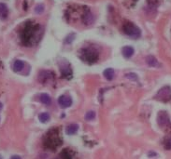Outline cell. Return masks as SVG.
Masks as SVG:
<instances>
[{
	"label": "cell",
	"instance_id": "1",
	"mask_svg": "<svg viewBox=\"0 0 171 159\" xmlns=\"http://www.w3.org/2000/svg\"><path fill=\"white\" fill-rule=\"evenodd\" d=\"M43 144L46 148L51 150L56 149L62 144V140L60 138V135L57 129H52L45 135L43 140Z\"/></svg>",
	"mask_w": 171,
	"mask_h": 159
},
{
	"label": "cell",
	"instance_id": "2",
	"mask_svg": "<svg viewBox=\"0 0 171 159\" xmlns=\"http://www.w3.org/2000/svg\"><path fill=\"white\" fill-rule=\"evenodd\" d=\"M40 26L38 25H29L24 29V35H23V40L24 42H29L30 44L32 41L37 38L38 39V33H40Z\"/></svg>",
	"mask_w": 171,
	"mask_h": 159
},
{
	"label": "cell",
	"instance_id": "3",
	"mask_svg": "<svg viewBox=\"0 0 171 159\" xmlns=\"http://www.w3.org/2000/svg\"><path fill=\"white\" fill-rule=\"evenodd\" d=\"M124 32L126 35H128L129 37H132V38H135V39L139 38L141 35L140 29L132 23H127L124 25Z\"/></svg>",
	"mask_w": 171,
	"mask_h": 159
},
{
	"label": "cell",
	"instance_id": "4",
	"mask_svg": "<svg viewBox=\"0 0 171 159\" xmlns=\"http://www.w3.org/2000/svg\"><path fill=\"white\" fill-rule=\"evenodd\" d=\"M155 99L160 102H167L171 100V87H164L160 89L155 96Z\"/></svg>",
	"mask_w": 171,
	"mask_h": 159
},
{
	"label": "cell",
	"instance_id": "5",
	"mask_svg": "<svg viewBox=\"0 0 171 159\" xmlns=\"http://www.w3.org/2000/svg\"><path fill=\"white\" fill-rule=\"evenodd\" d=\"M157 122H158V125L161 128H165V127L169 126L170 120H169V116H168L167 113L165 112V111L160 112L158 114V116H157Z\"/></svg>",
	"mask_w": 171,
	"mask_h": 159
},
{
	"label": "cell",
	"instance_id": "6",
	"mask_svg": "<svg viewBox=\"0 0 171 159\" xmlns=\"http://www.w3.org/2000/svg\"><path fill=\"white\" fill-rule=\"evenodd\" d=\"M58 104L61 108H68V107L71 106V104H72V100H71V98H69L68 96H65V95L60 96L58 99Z\"/></svg>",
	"mask_w": 171,
	"mask_h": 159
},
{
	"label": "cell",
	"instance_id": "7",
	"mask_svg": "<svg viewBox=\"0 0 171 159\" xmlns=\"http://www.w3.org/2000/svg\"><path fill=\"white\" fill-rule=\"evenodd\" d=\"M146 62L149 66H151V67H159L160 66V63L157 61V59L152 55H149L146 57Z\"/></svg>",
	"mask_w": 171,
	"mask_h": 159
},
{
	"label": "cell",
	"instance_id": "8",
	"mask_svg": "<svg viewBox=\"0 0 171 159\" xmlns=\"http://www.w3.org/2000/svg\"><path fill=\"white\" fill-rule=\"evenodd\" d=\"M134 52H135L134 48H132V47H130V46H125V47H124L123 49H122L123 55H124V57L126 58V59L131 58L132 56L134 55Z\"/></svg>",
	"mask_w": 171,
	"mask_h": 159
},
{
	"label": "cell",
	"instance_id": "9",
	"mask_svg": "<svg viewBox=\"0 0 171 159\" xmlns=\"http://www.w3.org/2000/svg\"><path fill=\"white\" fill-rule=\"evenodd\" d=\"M79 130V126L77 124H70L65 128V133L68 135H74Z\"/></svg>",
	"mask_w": 171,
	"mask_h": 159
},
{
	"label": "cell",
	"instance_id": "10",
	"mask_svg": "<svg viewBox=\"0 0 171 159\" xmlns=\"http://www.w3.org/2000/svg\"><path fill=\"white\" fill-rule=\"evenodd\" d=\"M9 15V9L6 4L0 3V18L6 19Z\"/></svg>",
	"mask_w": 171,
	"mask_h": 159
},
{
	"label": "cell",
	"instance_id": "11",
	"mask_svg": "<svg viewBox=\"0 0 171 159\" xmlns=\"http://www.w3.org/2000/svg\"><path fill=\"white\" fill-rule=\"evenodd\" d=\"M24 62L23 61H21V60H17L13 63V71L16 73L21 72L24 69Z\"/></svg>",
	"mask_w": 171,
	"mask_h": 159
},
{
	"label": "cell",
	"instance_id": "12",
	"mask_svg": "<svg viewBox=\"0 0 171 159\" xmlns=\"http://www.w3.org/2000/svg\"><path fill=\"white\" fill-rule=\"evenodd\" d=\"M104 77L106 78L107 80H112L113 77H114V75H115V72H114V70L111 69V68H108L104 71Z\"/></svg>",
	"mask_w": 171,
	"mask_h": 159
},
{
	"label": "cell",
	"instance_id": "13",
	"mask_svg": "<svg viewBox=\"0 0 171 159\" xmlns=\"http://www.w3.org/2000/svg\"><path fill=\"white\" fill-rule=\"evenodd\" d=\"M40 100L42 103L44 104H47V105H49V104H51L52 102V99L51 97H50L48 94H46V93H42V94H40Z\"/></svg>",
	"mask_w": 171,
	"mask_h": 159
},
{
	"label": "cell",
	"instance_id": "14",
	"mask_svg": "<svg viewBox=\"0 0 171 159\" xmlns=\"http://www.w3.org/2000/svg\"><path fill=\"white\" fill-rule=\"evenodd\" d=\"M60 158L61 159H72V155H71L69 149H65L61 153H60Z\"/></svg>",
	"mask_w": 171,
	"mask_h": 159
},
{
	"label": "cell",
	"instance_id": "15",
	"mask_svg": "<svg viewBox=\"0 0 171 159\" xmlns=\"http://www.w3.org/2000/svg\"><path fill=\"white\" fill-rule=\"evenodd\" d=\"M50 118H51V116H50V114L48 113H41L40 116H38V119H40V121L42 123L48 122Z\"/></svg>",
	"mask_w": 171,
	"mask_h": 159
},
{
	"label": "cell",
	"instance_id": "16",
	"mask_svg": "<svg viewBox=\"0 0 171 159\" xmlns=\"http://www.w3.org/2000/svg\"><path fill=\"white\" fill-rule=\"evenodd\" d=\"M95 117H96V112H93V111H89L85 114V119L88 120V121L95 119Z\"/></svg>",
	"mask_w": 171,
	"mask_h": 159
},
{
	"label": "cell",
	"instance_id": "17",
	"mask_svg": "<svg viewBox=\"0 0 171 159\" xmlns=\"http://www.w3.org/2000/svg\"><path fill=\"white\" fill-rule=\"evenodd\" d=\"M44 11V5L43 4H37L35 8V12L37 14H41Z\"/></svg>",
	"mask_w": 171,
	"mask_h": 159
},
{
	"label": "cell",
	"instance_id": "18",
	"mask_svg": "<svg viewBox=\"0 0 171 159\" xmlns=\"http://www.w3.org/2000/svg\"><path fill=\"white\" fill-rule=\"evenodd\" d=\"M125 77L130 79V80H134V81L137 80V75L135 73H128V74H126L125 75Z\"/></svg>",
	"mask_w": 171,
	"mask_h": 159
},
{
	"label": "cell",
	"instance_id": "19",
	"mask_svg": "<svg viewBox=\"0 0 171 159\" xmlns=\"http://www.w3.org/2000/svg\"><path fill=\"white\" fill-rule=\"evenodd\" d=\"M10 159H22V158L19 155H13V156H11V158Z\"/></svg>",
	"mask_w": 171,
	"mask_h": 159
},
{
	"label": "cell",
	"instance_id": "20",
	"mask_svg": "<svg viewBox=\"0 0 171 159\" xmlns=\"http://www.w3.org/2000/svg\"><path fill=\"white\" fill-rule=\"evenodd\" d=\"M2 108H3V104H2V102H0V111L2 110Z\"/></svg>",
	"mask_w": 171,
	"mask_h": 159
},
{
	"label": "cell",
	"instance_id": "21",
	"mask_svg": "<svg viewBox=\"0 0 171 159\" xmlns=\"http://www.w3.org/2000/svg\"><path fill=\"white\" fill-rule=\"evenodd\" d=\"M0 159H2V157H1V156H0Z\"/></svg>",
	"mask_w": 171,
	"mask_h": 159
}]
</instances>
